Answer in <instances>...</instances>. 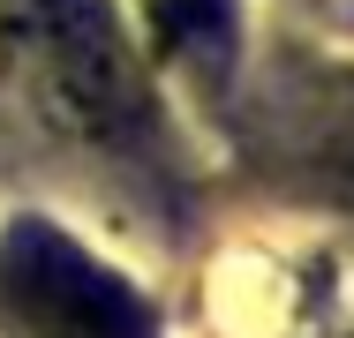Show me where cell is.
<instances>
[{
    "label": "cell",
    "mask_w": 354,
    "mask_h": 338,
    "mask_svg": "<svg viewBox=\"0 0 354 338\" xmlns=\"http://www.w3.org/2000/svg\"><path fill=\"white\" fill-rule=\"evenodd\" d=\"M0 38L61 121L91 135H129L143 121L136 68L106 0H0Z\"/></svg>",
    "instance_id": "obj_1"
},
{
    "label": "cell",
    "mask_w": 354,
    "mask_h": 338,
    "mask_svg": "<svg viewBox=\"0 0 354 338\" xmlns=\"http://www.w3.org/2000/svg\"><path fill=\"white\" fill-rule=\"evenodd\" d=\"M0 331L8 338H151L143 293L83 256L53 226H15L0 241Z\"/></svg>",
    "instance_id": "obj_2"
},
{
    "label": "cell",
    "mask_w": 354,
    "mask_h": 338,
    "mask_svg": "<svg viewBox=\"0 0 354 338\" xmlns=\"http://www.w3.org/2000/svg\"><path fill=\"white\" fill-rule=\"evenodd\" d=\"M158 38L174 53H189L196 68H226L234 61V0H143Z\"/></svg>",
    "instance_id": "obj_3"
}]
</instances>
